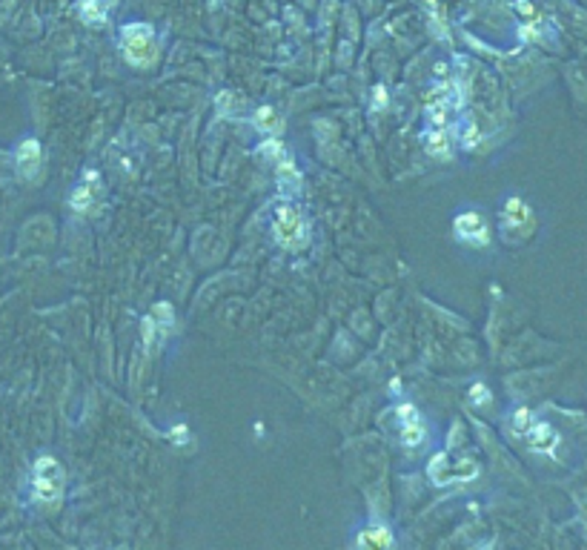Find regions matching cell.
I'll return each instance as SVG.
<instances>
[{
  "label": "cell",
  "mask_w": 587,
  "mask_h": 550,
  "mask_svg": "<svg viewBox=\"0 0 587 550\" xmlns=\"http://www.w3.org/2000/svg\"><path fill=\"white\" fill-rule=\"evenodd\" d=\"M272 235L287 250H304L310 244V221L304 209L292 201H281L272 206Z\"/></svg>",
  "instance_id": "cell-1"
},
{
  "label": "cell",
  "mask_w": 587,
  "mask_h": 550,
  "mask_svg": "<svg viewBox=\"0 0 587 550\" xmlns=\"http://www.w3.org/2000/svg\"><path fill=\"white\" fill-rule=\"evenodd\" d=\"M29 487H32V496L43 505H55L64 499L66 493V470L57 462L55 456L43 453L35 458L32 473H29Z\"/></svg>",
  "instance_id": "cell-2"
},
{
  "label": "cell",
  "mask_w": 587,
  "mask_h": 550,
  "mask_svg": "<svg viewBox=\"0 0 587 550\" xmlns=\"http://www.w3.org/2000/svg\"><path fill=\"white\" fill-rule=\"evenodd\" d=\"M118 43H120L123 57H127L132 66H152L158 60V35H155V29L143 20L123 26L118 35Z\"/></svg>",
  "instance_id": "cell-3"
},
{
  "label": "cell",
  "mask_w": 587,
  "mask_h": 550,
  "mask_svg": "<svg viewBox=\"0 0 587 550\" xmlns=\"http://www.w3.org/2000/svg\"><path fill=\"white\" fill-rule=\"evenodd\" d=\"M427 476L436 487H447V484H461V481H473L479 476V465L473 458H453L447 453H436L427 462Z\"/></svg>",
  "instance_id": "cell-4"
},
{
  "label": "cell",
  "mask_w": 587,
  "mask_h": 550,
  "mask_svg": "<svg viewBox=\"0 0 587 550\" xmlns=\"http://www.w3.org/2000/svg\"><path fill=\"white\" fill-rule=\"evenodd\" d=\"M392 416H395V433H398V442L404 447H421L424 439H427V424L421 418V413L416 410V404L410 402H398L392 407Z\"/></svg>",
  "instance_id": "cell-5"
},
{
  "label": "cell",
  "mask_w": 587,
  "mask_h": 550,
  "mask_svg": "<svg viewBox=\"0 0 587 550\" xmlns=\"http://www.w3.org/2000/svg\"><path fill=\"white\" fill-rule=\"evenodd\" d=\"M453 232L461 244H470V247H487L490 244V224L484 218V212L479 209H465L453 218Z\"/></svg>",
  "instance_id": "cell-6"
},
{
  "label": "cell",
  "mask_w": 587,
  "mask_h": 550,
  "mask_svg": "<svg viewBox=\"0 0 587 550\" xmlns=\"http://www.w3.org/2000/svg\"><path fill=\"white\" fill-rule=\"evenodd\" d=\"M15 169L23 181H35L43 169V146L35 138H23L15 146Z\"/></svg>",
  "instance_id": "cell-7"
},
{
  "label": "cell",
  "mask_w": 587,
  "mask_h": 550,
  "mask_svg": "<svg viewBox=\"0 0 587 550\" xmlns=\"http://www.w3.org/2000/svg\"><path fill=\"white\" fill-rule=\"evenodd\" d=\"M98 198H101V175L95 169H86L69 195V206L75 212H89L98 204Z\"/></svg>",
  "instance_id": "cell-8"
},
{
  "label": "cell",
  "mask_w": 587,
  "mask_h": 550,
  "mask_svg": "<svg viewBox=\"0 0 587 550\" xmlns=\"http://www.w3.org/2000/svg\"><path fill=\"white\" fill-rule=\"evenodd\" d=\"M530 224H533V212H530V206L524 204L518 195H510V198L504 201V206H502V230H504V235L513 238V235L521 232V230H530Z\"/></svg>",
  "instance_id": "cell-9"
},
{
  "label": "cell",
  "mask_w": 587,
  "mask_h": 550,
  "mask_svg": "<svg viewBox=\"0 0 587 550\" xmlns=\"http://www.w3.org/2000/svg\"><path fill=\"white\" fill-rule=\"evenodd\" d=\"M424 127L427 129H453V104L447 95H439L427 104L424 112ZM424 129V132H427Z\"/></svg>",
  "instance_id": "cell-10"
},
{
  "label": "cell",
  "mask_w": 587,
  "mask_h": 550,
  "mask_svg": "<svg viewBox=\"0 0 587 550\" xmlns=\"http://www.w3.org/2000/svg\"><path fill=\"white\" fill-rule=\"evenodd\" d=\"M524 442H528L530 450H536V453H553L556 444H559V433H556V427L550 421L536 418L533 427L528 430V436H524Z\"/></svg>",
  "instance_id": "cell-11"
},
{
  "label": "cell",
  "mask_w": 587,
  "mask_h": 550,
  "mask_svg": "<svg viewBox=\"0 0 587 550\" xmlns=\"http://www.w3.org/2000/svg\"><path fill=\"white\" fill-rule=\"evenodd\" d=\"M392 533L387 525H369L355 536V550H390Z\"/></svg>",
  "instance_id": "cell-12"
},
{
  "label": "cell",
  "mask_w": 587,
  "mask_h": 550,
  "mask_svg": "<svg viewBox=\"0 0 587 550\" xmlns=\"http://www.w3.org/2000/svg\"><path fill=\"white\" fill-rule=\"evenodd\" d=\"M253 124H255V129H258L261 135H267V138H278V135H281V129H284L281 115H278L275 109H269V106H261V109L253 115Z\"/></svg>",
  "instance_id": "cell-13"
},
{
  "label": "cell",
  "mask_w": 587,
  "mask_h": 550,
  "mask_svg": "<svg viewBox=\"0 0 587 550\" xmlns=\"http://www.w3.org/2000/svg\"><path fill=\"white\" fill-rule=\"evenodd\" d=\"M112 9V0H80V17L92 26H101Z\"/></svg>",
  "instance_id": "cell-14"
},
{
  "label": "cell",
  "mask_w": 587,
  "mask_h": 550,
  "mask_svg": "<svg viewBox=\"0 0 587 550\" xmlns=\"http://www.w3.org/2000/svg\"><path fill=\"white\" fill-rule=\"evenodd\" d=\"M533 421H536L533 410H528V407H516V410L510 413V421H507V427H510V433H513V436L524 439V436H528V430L533 427Z\"/></svg>",
  "instance_id": "cell-15"
},
{
  "label": "cell",
  "mask_w": 587,
  "mask_h": 550,
  "mask_svg": "<svg viewBox=\"0 0 587 550\" xmlns=\"http://www.w3.org/2000/svg\"><path fill=\"white\" fill-rule=\"evenodd\" d=\"M584 519H587V510H584Z\"/></svg>",
  "instance_id": "cell-16"
}]
</instances>
